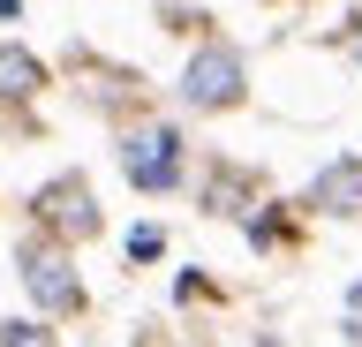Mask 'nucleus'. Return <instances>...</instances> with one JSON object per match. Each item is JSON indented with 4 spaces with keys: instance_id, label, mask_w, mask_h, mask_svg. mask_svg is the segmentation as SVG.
Instances as JSON below:
<instances>
[{
    "instance_id": "1",
    "label": "nucleus",
    "mask_w": 362,
    "mask_h": 347,
    "mask_svg": "<svg viewBox=\"0 0 362 347\" xmlns=\"http://www.w3.org/2000/svg\"><path fill=\"white\" fill-rule=\"evenodd\" d=\"M16 272H23V295L45 310V324L90 310L83 279H76V264H68V242H53V234H23L16 242Z\"/></svg>"
},
{
    "instance_id": "2",
    "label": "nucleus",
    "mask_w": 362,
    "mask_h": 347,
    "mask_svg": "<svg viewBox=\"0 0 362 347\" xmlns=\"http://www.w3.org/2000/svg\"><path fill=\"white\" fill-rule=\"evenodd\" d=\"M174 91H181L189 114H242V106H249V61H242V46L204 38V46L189 53V69H181Z\"/></svg>"
},
{
    "instance_id": "3",
    "label": "nucleus",
    "mask_w": 362,
    "mask_h": 347,
    "mask_svg": "<svg viewBox=\"0 0 362 347\" xmlns=\"http://www.w3.org/2000/svg\"><path fill=\"white\" fill-rule=\"evenodd\" d=\"M121 174H129L136 196H174L181 174H189V143H181V129H166V121L129 129V136H121Z\"/></svg>"
},
{
    "instance_id": "4",
    "label": "nucleus",
    "mask_w": 362,
    "mask_h": 347,
    "mask_svg": "<svg viewBox=\"0 0 362 347\" xmlns=\"http://www.w3.org/2000/svg\"><path fill=\"white\" fill-rule=\"evenodd\" d=\"M30 219H38V234H53V242H68V249L106 234V219H98V204H90L83 174H53L45 189H30Z\"/></svg>"
},
{
    "instance_id": "5",
    "label": "nucleus",
    "mask_w": 362,
    "mask_h": 347,
    "mask_svg": "<svg viewBox=\"0 0 362 347\" xmlns=\"http://www.w3.org/2000/svg\"><path fill=\"white\" fill-rule=\"evenodd\" d=\"M302 211L317 219H362V151H339L332 166H317L302 189Z\"/></svg>"
},
{
    "instance_id": "6",
    "label": "nucleus",
    "mask_w": 362,
    "mask_h": 347,
    "mask_svg": "<svg viewBox=\"0 0 362 347\" xmlns=\"http://www.w3.org/2000/svg\"><path fill=\"white\" fill-rule=\"evenodd\" d=\"M53 91V69H45L30 46H16V38H0V106H30V98Z\"/></svg>"
},
{
    "instance_id": "7",
    "label": "nucleus",
    "mask_w": 362,
    "mask_h": 347,
    "mask_svg": "<svg viewBox=\"0 0 362 347\" xmlns=\"http://www.w3.org/2000/svg\"><path fill=\"white\" fill-rule=\"evenodd\" d=\"M249 196H257V174H249V166H211V182H204V211H234V219H249Z\"/></svg>"
},
{
    "instance_id": "8",
    "label": "nucleus",
    "mask_w": 362,
    "mask_h": 347,
    "mask_svg": "<svg viewBox=\"0 0 362 347\" xmlns=\"http://www.w3.org/2000/svg\"><path fill=\"white\" fill-rule=\"evenodd\" d=\"M249 242H257V249H294L302 227H294L287 204H257V211H249Z\"/></svg>"
},
{
    "instance_id": "9",
    "label": "nucleus",
    "mask_w": 362,
    "mask_h": 347,
    "mask_svg": "<svg viewBox=\"0 0 362 347\" xmlns=\"http://www.w3.org/2000/svg\"><path fill=\"white\" fill-rule=\"evenodd\" d=\"M0 347H53V324H30V317H8V324H0Z\"/></svg>"
},
{
    "instance_id": "10",
    "label": "nucleus",
    "mask_w": 362,
    "mask_h": 347,
    "mask_svg": "<svg viewBox=\"0 0 362 347\" xmlns=\"http://www.w3.org/2000/svg\"><path fill=\"white\" fill-rule=\"evenodd\" d=\"M158 257H166V227H151V219H144V227L129 234V264H158Z\"/></svg>"
},
{
    "instance_id": "11",
    "label": "nucleus",
    "mask_w": 362,
    "mask_h": 347,
    "mask_svg": "<svg viewBox=\"0 0 362 347\" xmlns=\"http://www.w3.org/2000/svg\"><path fill=\"white\" fill-rule=\"evenodd\" d=\"M166 23H174L181 38H211V30H219L211 16H204V8H166Z\"/></svg>"
},
{
    "instance_id": "12",
    "label": "nucleus",
    "mask_w": 362,
    "mask_h": 347,
    "mask_svg": "<svg viewBox=\"0 0 362 347\" xmlns=\"http://www.w3.org/2000/svg\"><path fill=\"white\" fill-rule=\"evenodd\" d=\"M347 332L362 340V279H355V295H347Z\"/></svg>"
},
{
    "instance_id": "13",
    "label": "nucleus",
    "mask_w": 362,
    "mask_h": 347,
    "mask_svg": "<svg viewBox=\"0 0 362 347\" xmlns=\"http://www.w3.org/2000/svg\"><path fill=\"white\" fill-rule=\"evenodd\" d=\"M355 61H362V23H355Z\"/></svg>"
}]
</instances>
